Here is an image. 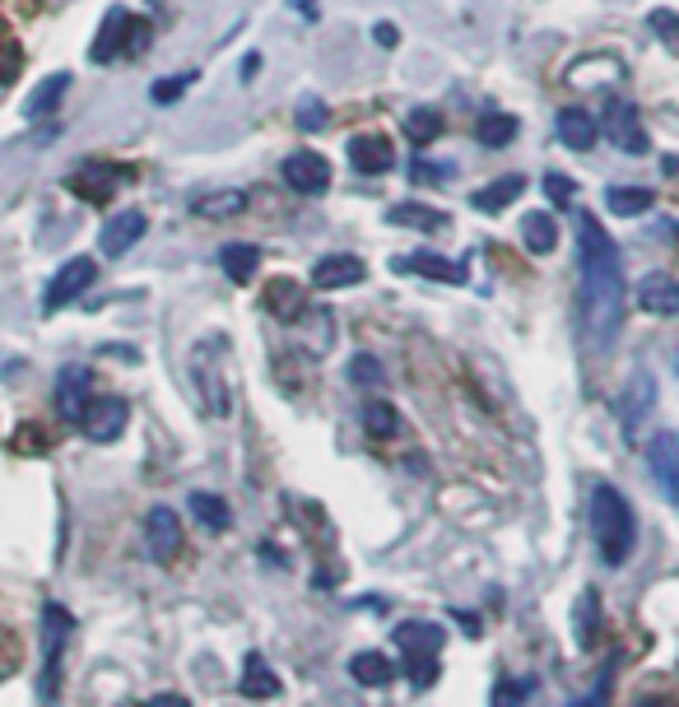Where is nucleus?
<instances>
[{
  "mask_svg": "<svg viewBox=\"0 0 679 707\" xmlns=\"http://www.w3.org/2000/svg\"><path fill=\"white\" fill-rule=\"evenodd\" d=\"M578 261H582V284H578V317H582V340L587 350L600 354L614 345L619 322H623V261L610 233L600 228L596 215H578Z\"/></svg>",
  "mask_w": 679,
  "mask_h": 707,
  "instance_id": "nucleus-1",
  "label": "nucleus"
},
{
  "mask_svg": "<svg viewBox=\"0 0 679 707\" xmlns=\"http://www.w3.org/2000/svg\"><path fill=\"white\" fill-rule=\"evenodd\" d=\"M591 531H596V549H600V559H606L610 568H619L623 559L633 554L638 521H633V508H629V499H623L619 489L600 484V489L591 493Z\"/></svg>",
  "mask_w": 679,
  "mask_h": 707,
  "instance_id": "nucleus-2",
  "label": "nucleus"
},
{
  "mask_svg": "<svg viewBox=\"0 0 679 707\" xmlns=\"http://www.w3.org/2000/svg\"><path fill=\"white\" fill-rule=\"evenodd\" d=\"M145 47H149V23L136 19L130 10H121V6H112L108 19H102L98 38H94V47H89V57L98 66H108L117 57H136V51H145Z\"/></svg>",
  "mask_w": 679,
  "mask_h": 707,
  "instance_id": "nucleus-3",
  "label": "nucleus"
},
{
  "mask_svg": "<svg viewBox=\"0 0 679 707\" xmlns=\"http://www.w3.org/2000/svg\"><path fill=\"white\" fill-rule=\"evenodd\" d=\"M396 647L410 661V679L414 685H429L437 675V651H442V628L437 623H401L396 628Z\"/></svg>",
  "mask_w": 679,
  "mask_h": 707,
  "instance_id": "nucleus-4",
  "label": "nucleus"
},
{
  "mask_svg": "<svg viewBox=\"0 0 679 707\" xmlns=\"http://www.w3.org/2000/svg\"><path fill=\"white\" fill-rule=\"evenodd\" d=\"M66 638H70V615L61 606H47L42 610V703H57Z\"/></svg>",
  "mask_w": 679,
  "mask_h": 707,
  "instance_id": "nucleus-5",
  "label": "nucleus"
},
{
  "mask_svg": "<svg viewBox=\"0 0 679 707\" xmlns=\"http://www.w3.org/2000/svg\"><path fill=\"white\" fill-rule=\"evenodd\" d=\"M98 279V261L94 256H75V261H66V266L51 275V284H47V294H42V312L51 317V312H61V307H70L75 298H80L89 284Z\"/></svg>",
  "mask_w": 679,
  "mask_h": 707,
  "instance_id": "nucleus-6",
  "label": "nucleus"
},
{
  "mask_svg": "<svg viewBox=\"0 0 679 707\" xmlns=\"http://www.w3.org/2000/svg\"><path fill=\"white\" fill-rule=\"evenodd\" d=\"M145 549L154 563H173L181 549V521L173 508H149L145 517Z\"/></svg>",
  "mask_w": 679,
  "mask_h": 707,
  "instance_id": "nucleus-7",
  "label": "nucleus"
},
{
  "mask_svg": "<svg viewBox=\"0 0 679 707\" xmlns=\"http://www.w3.org/2000/svg\"><path fill=\"white\" fill-rule=\"evenodd\" d=\"M89 405H94V373L80 369V363H70V369H61V377H57V410H61V419H70V424H80Z\"/></svg>",
  "mask_w": 679,
  "mask_h": 707,
  "instance_id": "nucleus-8",
  "label": "nucleus"
},
{
  "mask_svg": "<svg viewBox=\"0 0 679 707\" xmlns=\"http://www.w3.org/2000/svg\"><path fill=\"white\" fill-rule=\"evenodd\" d=\"M606 130H610V145H619L623 154H647V130H642V117L629 98H610Z\"/></svg>",
  "mask_w": 679,
  "mask_h": 707,
  "instance_id": "nucleus-9",
  "label": "nucleus"
},
{
  "mask_svg": "<svg viewBox=\"0 0 679 707\" xmlns=\"http://www.w3.org/2000/svg\"><path fill=\"white\" fill-rule=\"evenodd\" d=\"M126 419H130V405L121 396H94V405L85 410L80 419V429L94 438V442H117L121 429H126Z\"/></svg>",
  "mask_w": 679,
  "mask_h": 707,
  "instance_id": "nucleus-10",
  "label": "nucleus"
},
{
  "mask_svg": "<svg viewBox=\"0 0 679 707\" xmlns=\"http://www.w3.org/2000/svg\"><path fill=\"white\" fill-rule=\"evenodd\" d=\"M284 181H289L294 192H303V196H317V192L331 187V164L322 159V154L298 149V154L284 159Z\"/></svg>",
  "mask_w": 679,
  "mask_h": 707,
  "instance_id": "nucleus-11",
  "label": "nucleus"
},
{
  "mask_svg": "<svg viewBox=\"0 0 679 707\" xmlns=\"http://www.w3.org/2000/svg\"><path fill=\"white\" fill-rule=\"evenodd\" d=\"M647 461H651V475L661 480L666 499L679 508V433H657V438H651Z\"/></svg>",
  "mask_w": 679,
  "mask_h": 707,
  "instance_id": "nucleus-12",
  "label": "nucleus"
},
{
  "mask_svg": "<svg viewBox=\"0 0 679 707\" xmlns=\"http://www.w3.org/2000/svg\"><path fill=\"white\" fill-rule=\"evenodd\" d=\"M145 228H149V224H145L140 209H121V215H112L108 224H102V233H98L102 256H126L130 247L145 238Z\"/></svg>",
  "mask_w": 679,
  "mask_h": 707,
  "instance_id": "nucleus-13",
  "label": "nucleus"
},
{
  "mask_svg": "<svg viewBox=\"0 0 679 707\" xmlns=\"http://www.w3.org/2000/svg\"><path fill=\"white\" fill-rule=\"evenodd\" d=\"M117 181H121V173H117L112 164H85L80 173L66 181V187L80 196V200H89V205H108L112 192H117Z\"/></svg>",
  "mask_w": 679,
  "mask_h": 707,
  "instance_id": "nucleus-14",
  "label": "nucleus"
},
{
  "mask_svg": "<svg viewBox=\"0 0 679 707\" xmlns=\"http://www.w3.org/2000/svg\"><path fill=\"white\" fill-rule=\"evenodd\" d=\"M368 279V266L358 256H322L312 266V284L317 289H350V284H363Z\"/></svg>",
  "mask_w": 679,
  "mask_h": 707,
  "instance_id": "nucleus-15",
  "label": "nucleus"
},
{
  "mask_svg": "<svg viewBox=\"0 0 679 707\" xmlns=\"http://www.w3.org/2000/svg\"><path fill=\"white\" fill-rule=\"evenodd\" d=\"M638 303L651 312V317H675V312H679V279L651 271V275L638 284Z\"/></svg>",
  "mask_w": 679,
  "mask_h": 707,
  "instance_id": "nucleus-16",
  "label": "nucleus"
},
{
  "mask_svg": "<svg viewBox=\"0 0 679 707\" xmlns=\"http://www.w3.org/2000/svg\"><path fill=\"white\" fill-rule=\"evenodd\" d=\"M350 164H354L358 173L377 177V173H386L391 164H396V149H391L386 136H354V140H350Z\"/></svg>",
  "mask_w": 679,
  "mask_h": 707,
  "instance_id": "nucleus-17",
  "label": "nucleus"
},
{
  "mask_svg": "<svg viewBox=\"0 0 679 707\" xmlns=\"http://www.w3.org/2000/svg\"><path fill=\"white\" fill-rule=\"evenodd\" d=\"M401 271H410V275H424V279H437V284H461L465 279V271L456 266V261H447V256H437V252H414V256H401L396 261Z\"/></svg>",
  "mask_w": 679,
  "mask_h": 707,
  "instance_id": "nucleus-18",
  "label": "nucleus"
},
{
  "mask_svg": "<svg viewBox=\"0 0 679 707\" xmlns=\"http://www.w3.org/2000/svg\"><path fill=\"white\" fill-rule=\"evenodd\" d=\"M350 675L363 689H386L391 679H396V661H391L386 651H358V657L350 661Z\"/></svg>",
  "mask_w": 679,
  "mask_h": 707,
  "instance_id": "nucleus-19",
  "label": "nucleus"
},
{
  "mask_svg": "<svg viewBox=\"0 0 679 707\" xmlns=\"http://www.w3.org/2000/svg\"><path fill=\"white\" fill-rule=\"evenodd\" d=\"M559 140H563L568 149L587 154V149L600 140V130H596L591 112H582V108H563V112H559Z\"/></svg>",
  "mask_w": 679,
  "mask_h": 707,
  "instance_id": "nucleus-20",
  "label": "nucleus"
},
{
  "mask_svg": "<svg viewBox=\"0 0 679 707\" xmlns=\"http://www.w3.org/2000/svg\"><path fill=\"white\" fill-rule=\"evenodd\" d=\"M66 89H70V75H66V70L47 75V80L33 89V98L23 102V117H29V121H38V117H47V112H57V102L66 98Z\"/></svg>",
  "mask_w": 679,
  "mask_h": 707,
  "instance_id": "nucleus-21",
  "label": "nucleus"
},
{
  "mask_svg": "<svg viewBox=\"0 0 679 707\" xmlns=\"http://www.w3.org/2000/svg\"><path fill=\"white\" fill-rule=\"evenodd\" d=\"M243 694L247 698H279V675L266 666L260 651H252L247 666H243Z\"/></svg>",
  "mask_w": 679,
  "mask_h": 707,
  "instance_id": "nucleus-22",
  "label": "nucleus"
},
{
  "mask_svg": "<svg viewBox=\"0 0 679 707\" xmlns=\"http://www.w3.org/2000/svg\"><path fill=\"white\" fill-rule=\"evenodd\" d=\"M521 192H527V181H521V177H503V181H493V187H484V192L470 196V205H475L480 215H499V209L512 205Z\"/></svg>",
  "mask_w": 679,
  "mask_h": 707,
  "instance_id": "nucleus-23",
  "label": "nucleus"
},
{
  "mask_svg": "<svg viewBox=\"0 0 679 707\" xmlns=\"http://www.w3.org/2000/svg\"><path fill=\"white\" fill-rule=\"evenodd\" d=\"M219 266H224V275L228 279H252L256 271H260V252L252 247V243H228L224 252H219Z\"/></svg>",
  "mask_w": 679,
  "mask_h": 707,
  "instance_id": "nucleus-24",
  "label": "nucleus"
},
{
  "mask_svg": "<svg viewBox=\"0 0 679 707\" xmlns=\"http://www.w3.org/2000/svg\"><path fill=\"white\" fill-rule=\"evenodd\" d=\"M386 224L437 233V228H447V215H437V209H429V205H391V209H386Z\"/></svg>",
  "mask_w": 679,
  "mask_h": 707,
  "instance_id": "nucleus-25",
  "label": "nucleus"
},
{
  "mask_svg": "<svg viewBox=\"0 0 679 707\" xmlns=\"http://www.w3.org/2000/svg\"><path fill=\"white\" fill-rule=\"evenodd\" d=\"M247 205V192L238 187H228V192H210V196H196V215L200 219H228V215H238V209Z\"/></svg>",
  "mask_w": 679,
  "mask_h": 707,
  "instance_id": "nucleus-26",
  "label": "nucleus"
},
{
  "mask_svg": "<svg viewBox=\"0 0 679 707\" xmlns=\"http://www.w3.org/2000/svg\"><path fill=\"white\" fill-rule=\"evenodd\" d=\"M191 517L200 521L205 531H228V521H233V512H228V503L219 499V493H191Z\"/></svg>",
  "mask_w": 679,
  "mask_h": 707,
  "instance_id": "nucleus-27",
  "label": "nucleus"
},
{
  "mask_svg": "<svg viewBox=\"0 0 679 707\" xmlns=\"http://www.w3.org/2000/svg\"><path fill=\"white\" fill-rule=\"evenodd\" d=\"M521 238H527V247L531 252H554V243H559V228H554V219L544 215V209H535V215H527V224H521Z\"/></svg>",
  "mask_w": 679,
  "mask_h": 707,
  "instance_id": "nucleus-28",
  "label": "nucleus"
},
{
  "mask_svg": "<svg viewBox=\"0 0 679 707\" xmlns=\"http://www.w3.org/2000/svg\"><path fill=\"white\" fill-rule=\"evenodd\" d=\"M606 205H610V215L633 219V215H642V209H651V192H642V187H610Z\"/></svg>",
  "mask_w": 679,
  "mask_h": 707,
  "instance_id": "nucleus-29",
  "label": "nucleus"
},
{
  "mask_svg": "<svg viewBox=\"0 0 679 707\" xmlns=\"http://www.w3.org/2000/svg\"><path fill=\"white\" fill-rule=\"evenodd\" d=\"M363 424H368L373 438H391V433H401V414L391 410L386 401H368V405H363Z\"/></svg>",
  "mask_w": 679,
  "mask_h": 707,
  "instance_id": "nucleus-30",
  "label": "nucleus"
},
{
  "mask_svg": "<svg viewBox=\"0 0 679 707\" xmlns=\"http://www.w3.org/2000/svg\"><path fill=\"white\" fill-rule=\"evenodd\" d=\"M596 628H600V596L582 591V606H578V642H582V651L596 647Z\"/></svg>",
  "mask_w": 679,
  "mask_h": 707,
  "instance_id": "nucleus-31",
  "label": "nucleus"
},
{
  "mask_svg": "<svg viewBox=\"0 0 679 707\" xmlns=\"http://www.w3.org/2000/svg\"><path fill=\"white\" fill-rule=\"evenodd\" d=\"M405 130H410V140H414V145H429V140H437V136H442V112H437V108H420V112H410Z\"/></svg>",
  "mask_w": 679,
  "mask_h": 707,
  "instance_id": "nucleus-32",
  "label": "nucleus"
},
{
  "mask_svg": "<svg viewBox=\"0 0 679 707\" xmlns=\"http://www.w3.org/2000/svg\"><path fill=\"white\" fill-rule=\"evenodd\" d=\"M475 136H480V145H508L516 136V117H484L475 126Z\"/></svg>",
  "mask_w": 679,
  "mask_h": 707,
  "instance_id": "nucleus-33",
  "label": "nucleus"
},
{
  "mask_svg": "<svg viewBox=\"0 0 679 707\" xmlns=\"http://www.w3.org/2000/svg\"><path fill=\"white\" fill-rule=\"evenodd\" d=\"M647 23H651V33H657L666 47H679V14L675 10H651Z\"/></svg>",
  "mask_w": 679,
  "mask_h": 707,
  "instance_id": "nucleus-34",
  "label": "nucleus"
},
{
  "mask_svg": "<svg viewBox=\"0 0 679 707\" xmlns=\"http://www.w3.org/2000/svg\"><path fill=\"white\" fill-rule=\"evenodd\" d=\"M191 85H196V75H173V80H159V85H154L149 98H154V102H177Z\"/></svg>",
  "mask_w": 679,
  "mask_h": 707,
  "instance_id": "nucleus-35",
  "label": "nucleus"
},
{
  "mask_svg": "<svg viewBox=\"0 0 679 707\" xmlns=\"http://www.w3.org/2000/svg\"><path fill=\"white\" fill-rule=\"evenodd\" d=\"M544 192H550V200H554V205H572V196H578V187H572L568 177H559V173L544 177Z\"/></svg>",
  "mask_w": 679,
  "mask_h": 707,
  "instance_id": "nucleus-36",
  "label": "nucleus"
},
{
  "mask_svg": "<svg viewBox=\"0 0 679 707\" xmlns=\"http://www.w3.org/2000/svg\"><path fill=\"white\" fill-rule=\"evenodd\" d=\"M270 307L279 312H298V289H294V284H275V289H270Z\"/></svg>",
  "mask_w": 679,
  "mask_h": 707,
  "instance_id": "nucleus-37",
  "label": "nucleus"
},
{
  "mask_svg": "<svg viewBox=\"0 0 679 707\" xmlns=\"http://www.w3.org/2000/svg\"><path fill=\"white\" fill-rule=\"evenodd\" d=\"M298 126H303V130L326 126V108H322V102H303V108H298Z\"/></svg>",
  "mask_w": 679,
  "mask_h": 707,
  "instance_id": "nucleus-38",
  "label": "nucleus"
},
{
  "mask_svg": "<svg viewBox=\"0 0 679 707\" xmlns=\"http://www.w3.org/2000/svg\"><path fill=\"white\" fill-rule=\"evenodd\" d=\"M354 377H358V382H377L382 373H377V363H373V359H358V363H354Z\"/></svg>",
  "mask_w": 679,
  "mask_h": 707,
  "instance_id": "nucleus-39",
  "label": "nucleus"
},
{
  "mask_svg": "<svg viewBox=\"0 0 679 707\" xmlns=\"http://www.w3.org/2000/svg\"><path fill=\"white\" fill-rule=\"evenodd\" d=\"M149 707H191L181 694H159V698H149Z\"/></svg>",
  "mask_w": 679,
  "mask_h": 707,
  "instance_id": "nucleus-40",
  "label": "nucleus"
},
{
  "mask_svg": "<svg viewBox=\"0 0 679 707\" xmlns=\"http://www.w3.org/2000/svg\"><path fill=\"white\" fill-rule=\"evenodd\" d=\"M373 38H377L382 47H396V38H401V33L391 29V23H377V29H373Z\"/></svg>",
  "mask_w": 679,
  "mask_h": 707,
  "instance_id": "nucleus-41",
  "label": "nucleus"
},
{
  "mask_svg": "<svg viewBox=\"0 0 679 707\" xmlns=\"http://www.w3.org/2000/svg\"><path fill=\"white\" fill-rule=\"evenodd\" d=\"M633 707H670V703H666V698H638Z\"/></svg>",
  "mask_w": 679,
  "mask_h": 707,
  "instance_id": "nucleus-42",
  "label": "nucleus"
},
{
  "mask_svg": "<svg viewBox=\"0 0 679 707\" xmlns=\"http://www.w3.org/2000/svg\"><path fill=\"white\" fill-rule=\"evenodd\" d=\"M568 707H600L596 698H578V703H568Z\"/></svg>",
  "mask_w": 679,
  "mask_h": 707,
  "instance_id": "nucleus-43",
  "label": "nucleus"
}]
</instances>
